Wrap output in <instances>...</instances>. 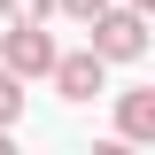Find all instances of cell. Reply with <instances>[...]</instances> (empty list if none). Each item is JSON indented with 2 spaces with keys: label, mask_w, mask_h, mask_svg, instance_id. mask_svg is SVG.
<instances>
[{
  "label": "cell",
  "mask_w": 155,
  "mask_h": 155,
  "mask_svg": "<svg viewBox=\"0 0 155 155\" xmlns=\"http://www.w3.org/2000/svg\"><path fill=\"white\" fill-rule=\"evenodd\" d=\"M85 31H93L85 47H93L101 62H140V54H147V16H140V8H116V0H109V8L85 16Z\"/></svg>",
  "instance_id": "1"
},
{
  "label": "cell",
  "mask_w": 155,
  "mask_h": 155,
  "mask_svg": "<svg viewBox=\"0 0 155 155\" xmlns=\"http://www.w3.org/2000/svg\"><path fill=\"white\" fill-rule=\"evenodd\" d=\"M47 78H54V93L70 101V109H85V101L109 93V62H101L93 47H78V54H62V47H54V70H47Z\"/></svg>",
  "instance_id": "2"
},
{
  "label": "cell",
  "mask_w": 155,
  "mask_h": 155,
  "mask_svg": "<svg viewBox=\"0 0 155 155\" xmlns=\"http://www.w3.org/2000/svg\"><path fill=\"white\" fill-rule=\"evenodd\" d=\"M0 70H16V78H47V70H54V39L39 31V23H8V39H0Z\"/></svg>",
  "instance_id": "3"
},
{
  "label": "cell",
  "mask_w": 155,
  "mask_h": 155,
  "mask_svg": "<svg viewBox=\"0 0 155 155\" xmlns=\"http://www.w3.org/2000/svg\"><path fill=\"white\" fill-rule=\"evenodd\" d=\"M116 140L124 147H155V85L116 93Z\"/></svg>",
  "instance_id": "4"
},
{
  "label": "cell",
  "mask_w": 155,
  "mask_h": 155,
  "mask_svg": "<svg viewBox=\"0 0 155 155\" xmlns=\"http://www.w3.org/2000/svg\"><path fill=\"white\" fill-rule=\"evenodd\" d=\"M16 116H23V78H16V70H0V124L16 132Z\"/></svg>",
  "instance_id": "5"
},
{
  "label": "cell",
  "mask_w": 155,
  "mask_h": 155,
  "mask_svg": "<svg viewBox=\"0 0 155 155\" xmlns=\"http://www.w3.org/2000/svg\"><path fill=\"white\" fill-rule=\"evenodd\" d=\"M47 8H54V0H0L8 23H47Z\"/></svg>",
  "instance_id": "6"
},
{
  "label": "cell",
  "mask_w": 155,
  "mask_h": 155,
  "mask_svg": "<svg viewBox=\"0 0 155 155\" xmlns=\"http://www.w3.org/2000/svg\"><path fill=\"white\" fill-rule=\"evenodd\" d=\"M54 8H62V16H70V23H85V16H93V8H109V0H54Z\"/></svg>",
  "instance_id": "7"
},
{
  "label": "cell",
  "mask_w": 155,
  "mask_h": 155,
  "mask_svg": "<svg viewBox=\"0 0 155 155\" xmlns=\"http://www.w3.org/2000/svg\"><path fill=\"white\" fill-rule=\"evenodd\" d=\"M124 8H140V16H155V0H124Z\"/></svg>",
  "instance_id": "8"
}]
</instances>
